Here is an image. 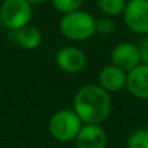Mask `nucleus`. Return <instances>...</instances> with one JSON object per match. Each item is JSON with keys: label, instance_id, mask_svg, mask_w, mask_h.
I'll list each match as a JSON object with an SVG mask.
<instances>
[{"label": "nucleus", "instance_id": "nucleus-1", "mask_svg": "<svg viewBox=\"0 0 148 148\" xmlns=\"http://www.w3.org/2000/svg\"><path fill=\"white\" fill-rule=\"evenodd\" d=\"M73 108L83 123L100 125L109 117L112 99L99 84H86L77 91Z\"/></svg>", "mask_w": 148, "mask_h": 148}, {"label": "nucleus", "instance_id": "nucleus-2", "mask_svg": "<svg viewBox=\"0 0 148 148\" xmlns=\"http://www.w3.org/2000/svg\"><path fill=\"white\" fill-rule=\"evenodd\" d=\"M95 21L94 16L82 9L66 13L60 20L59 29L60 33L69 40L74 42H84L90 39L95 31Z\"/></svg>", "mask_w": 148, "mask_h": 148}, {"label": "nucleus", "instance_id": "nucleus-3", "mask_svg": "<svg viewBox=\"0 0 148 148\" xmlns=\"http://www.w3.org/2000/svg\"><path fill=\"white\" fill-rule=\"evenodd\" d=\"M82 121L74 109H61L51 117L48 123L49 134L61 143L75 140L79 130L82 129Z\"/></svg>", "mask_w": 148, "mask_h": 148}, {"label": "nucleus", "instance_id": "nucleus-4", "mask_svg": "<svg viewBox=\"0 0 148 148\" xmlns=\"http://www.w3.org/2000/svg\"><path fill=\"white\" fill-rule=\"evenodd\" d=\"M33 18V5L26 0H4L0 7V21L10 30H20Z\"/></svg>", "mask_w": 148, "mask_h": 148}, {"label": "nucleus", "instance_id": "nucleus-5", "mask_svg": "<svg viewBox=\"0 0 148 148\" xmlns=\"http://www.w3.org/2000/svg\"><path fill=\"white\" fill-rule=\"evenodd\" d=\"M129 30L135 34H148V0H130L123 12Z\"/></svg>", "mask_w": 148, "mask_h": 148}, {"label": "nucleus", "instance_id": "nucleus-6", "mask_svg": "<svg viewBox=\"0 0 148 148\" xmlns=\"http://www.w3.org/2000/svg\"><path fill=\"white\" fill-rule=\"evenodd\" d=\"M56 65L65 73L75 74L86 68L87 56L82 49L73 46H66L60 48L55 55Z\"/></svg>", "mask_w": 148, "mask_h": 148}, {"label": "nucleus", "instance_id": "nucleus-7", "mask_svg": "<svg viewBox=\"0 0 148 148\" xmlns=\"http://www.w3.org/2000/svg\"><path fill=\"white\" fill-rule=\"evenodd\" d=\"M112 64L125 72H130L142 62L139 47L130 42L118 43L112 51Z\"/></svg>", "mask_w": 148, "mask_h": 148}, {"label": "nucleus", "instance_id": "nucleus-8", "mask_svg": "<svg viewBox=\"0 0 148 148\" xmlns=\"http://www.w3.org/2000/svg\"><path fill=\"white\" fill-rule=\"evenodd\" d=\"M107 142V133L96 123H84L75 138L78 148H105Z\"/></svg>", "mask_w": 148, "mask_h": 148}, {"label": "nucleus", "instance_id": "nucleus-9", "mask_svg": "<svg viewBox=\"0 0 148 148\" xmlns=\"http://www.w3.org/2000/svg\"><path fill=\"white\" fill-rule=\"evenodd\" d=\"M126 88L131 95L142 100H148V65L139 64L127 72Z\"/></svg>", "mask_w": 148, "mask_h": 148}, {"label": "nucleus", "instance_id": "nucleus-10", "mask_svg": "<svg viewBox=\"0 0 148 148\" xmlns=\"http://www.w3.org/2000/svg\"><path fill=\"white\" fill-rule=\"evenodd\" d=\"M127 72L116 65H107L99 73V86L108 92H117L126 87Z\"/></svg>", "mask_w": 148, "mask_h": 148}, {"label": "nucleus", "instance_id": "nucleus-11", "mask_svg": "<svg viewBox=\"0 0 148 148\" xmlns=\"http://www.w3.org/2000/svg\"><path fill=\"white\" fill-rule=\"evenodd\" d=\"M16 40L20 44V47H22L23 49L27 51H33L36 49L42 43V33L36 26L34 25H26L23 27H21L20 30L16 31Z\"/></svg>", "mask_w": 148, "mask_h": 148}, {"label": "nucleus", "instance_id": "nucleus-12", "mask_svg": "<svg viewBox=\"0 0 148 148\" xmlns=\"http://www.w3.org/2000/svg\"><path fill=\"white\" fill-rule=\"evenodd\" d=\"M126 5V0H97V8L108 17L123 14Z\"/></svg>", "mask_w": 148, "mask_h": 148}, {"label": "nucleus", "instance_id": "nucleus-13", "mask_svg": "<svg viewBox=\"0 0 148 148\" xmlns=\"http://www.w3.org/2000/svg\"><path fill=\"white\" fill-rule=\"evenodd\" d=\"M127 148H148V129L133 131L127 139Z\"/></svg>", "mask_w": 148, "mask_h": 148}, {"label": "nucleus", "instance_id": "nucleus-14", "mask_svg": "<svg viewBox=\"0 0 148 148\" xmlns=\"http://www.w3.org/2000/svg\"><path fill=\"white\" fill-rule=\"evenodd\" d=\"M51 1L57 12L66 14V13L81 9L84 0H51Z\"/></svg>", "mask_w": 148, "mask_h": 148}, {"label": "nucleus", "instance_id": "nucleus-15", "mask_svg": "<svg viewBox=\"0 0 148 148\" xmlns=\"http://www.w3.org/2000/svg\"><path fill=\"white\" fill-rule=\"evenodd\" d=\"M116 30V23L110 17H100L95 21V31L100 35H110Z\"/></svg>", "mask_w": 148, "mask_h": 148}, {"label": "nucleus", "instance_id": "nucleus-16", "mask_svg": "<svg viewBox=\"0 0 148 148\" xmlns=\"http://www.w3.org/2000/svg\"><path fill=\"white\" fill-rule=\"evenodd\" d=\"M138 47H139V52H140L142 64L148 65V36L142 39L140 43L138 44Z\"/></svg>", "mask_w": 148, "mask_h": 148}, {"label": "nucleus", "instance_id": "nucleus-17", "mask_svg": "<svg viewBox=\"0 0 148 148\" xmlns=\"http://www.w3.org/2000/svg\"><path fill=\"white\" fill-rule=\"evenodd\" d=\"M26 1H29L31 5H39V4H43L46 0H26Z\"/></svg>", "mask_w": 148, "mask_h": 148}]
</instances>
